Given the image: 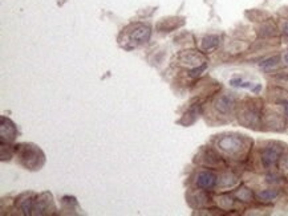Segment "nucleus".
<instances>
[{"label":"nucleus","instance_id":"nucleus-1","mask_svg":"<svg viewBox=\"0 0 288 216\" xmlns=\"http://www.w3.org/2000/svg\"><path fill=\"white\" fill-rule=\"evenodd\" d=\"M16 153L20 163L28 170H39L44 165V154L39 147L33 144H19Z\"/></svg>","mask_w":288,"mask_h":216},{"label":"nucleus","instance_id":"nucleus-2","mask_svg":"<svg viewBox=\"0 0 288 216\" xmlns=\"http://www.w3.org/2000/svg\"><path fill=\"white\" fill-rule=\"evenodd\" d=\"M218 147L226 153L228 155H235L242 154L243 150H244V139L239 135H226V137H222L218 141Z\"/></svg>","mask_w":288,"mask_h":216},{"label":"nucleus","instance_id":"nucleus-3","mask_svg":"<svg viewBox=\"0 0 288 216\" xmlns=\"http://www.w3.org/2000/svg\"><path fill=\"white\" fill-rule=\"evenodd\" d=\"M283 154L282 146L278 144H273L266 146L260 153V160L264 169H271L276 165V162L280 159V157Z\"/></svg>","mask_w":288,"mask_h":216},{"label":"nucleus","instance_id":"nucleus-4","mask_svg":"<svg viewBox=\"0 0 288 216\" xmlns=\"http://www.w3.org/2000/svg\"><path fill=\"white\" fill-rule=\"evenodd\" d=\"M260 110L255 105H248L242 109V112L239 114V121L247 128H257L260 125Z\"/></svg>","mask_w":288,"mask_h":216},{"label":"nucleus","instance_id":"nucleus-5","mask_svg":"<svg viewBox=\"0 0 288 216\" xmlns=\"http://www.w3.org/2000/svg\"><path fill=\"white\" fill-rule=\"evenodd\" d=\"M178 61L182 67L189 68V69H194V68H198L206 64L203 55L196 51H185L180 53Z\"/></svg>","mask_w":288,"mask_h":216},{"label":"nucleus","instance_id":"nucleus-6","mask_svg":"<svg viewBox=\"0 0 288 216\" xmlns=\"http://www.w3.org/2000/svg\"><path fill=\"white\" fill-rule=\"evenodd\" d=\"M152 31H150V27L145 26V24H136L132 27V31L129 32V40L132 43H134V46L146 43L150 39Z\"/></svg>","mask_w":288,"mask_h":216},{"label":"nucleus","instance_id":"nucleus-7","mask_svg":"<svg viewBox=\"0 0 288 216\" xmlns=\"http://www.w3.org/2000/svg\"><path fill=\"white\" fill-rule=\"evenodd\" d=\"M218 185V176L212 171H201L196 176V186L201 190H212Z\"/></svg>","mask_w":288,"mask_h":216},{"label":"nucleus","instance_id":"nucleus-8","mask_svg":"<svg viewBox=\"0 0 288 216\" xmlns=\"http://www.w3.org/2000/svg\"><path fill=\"white\" fill-rule=\"evenodd\" d=\"M234 106H235V98L230 94H222L214 102V108L216 112L219 114H225V115L231 113L234 110Z\"/></svg>","mask_w":288,"mask_h":216},{"label":"nucleus","instance_id":"nucleus-9","mask_svg":"<svg viewBox=\"0 0 288 216\" xmlns=\"http://www.w3.org/2000/svg\"><path fill=\"white\" fill-rule=\"evenodd\" d=\"M49 210H53V204H52L49 194H43L37 199H35V206H33V212L32 214L44 215V214H48Z\"/></svg>","mask_w":288,"mask_h":216},{"label":"nucleus","instance_id":"nucleus-10","mask_svg":"<svg viewBox=\"0 0 288 216\" xmlns=\"http://www.w3.org/2000/svg\"><path fill=\"white\" fill-rule=\"evenodd\" d=\"M0 134H1V142H11L14 141L17 134L15 125L11 122L10 119L1 117V125H0Z\"/></svg>","mask_w":288,"mask_h":216},{"label":"nucleus","instance_id":"nucleus-11","mask_svg":"<svg viewBox=\"0 0 288 216\" xmlns=\"http://www.w3.org/2000/svg\"><path fill=\"white\" fill-rule=\"evenodd\" d=\"M230 85L232 87H239V89H248V90H251L252 93H258L262 90V85L260 84H255L252 83V81H248V80H244L241 76H235V77H232L230 80Z\"/></svg>","mask_w":288,"mask_h":216},{"label":"nucleus","instance_id":"nucleus-12","mask_svg":"<svg viewBox=\"0 0 288 216\" xmlns=\"http://www.w3.org/2000/svg\"><path fill=\"white\" fill-rule=\"evenodd\" d=\"M218 45H219V36H216V35H209V36H205L203 39H202V42H201L202 51H205V52L214 51Z\"/></svg>","mask_w":288,"mask_h":216},{"label":"nucleus","instance_id":"nucleus-13","mask_svg":"<svg viewBox=\"0 0 288 216\" xmlns=\"http://www.w3.org/2000/svg\"><path fill=\"white\" fill-rule=\"evenodd\" d=\"M33 206H35V199L32 198V195L30 196H24V199L20 202V204H19V207H20V210L26 215H31L32 212H33Z\"/></svg>","mask_w":288,"mask_h":216},{"label":"nucleus","instance_id":"nucleus-14","mask_svg":"<svg viewBox=\"0 0 288 216\" xmlns=\"http://www.w3.org/2000/svg\"><path fill=\"white\" fill-rule=\"evenodd\" d=\"M279 195L278 190H263L258 194V198L263 202H271L276 199Z\"/></svg>","mask_w":288,"mask_h":216},{"label":"nucleus","instance_id":"nucleus-15","mask_svg":"<svg viewBox=\"0 0 288 216\" xmlns=\"http://www.w3.org/2000/svg\"><path fill=\"white\" fill-rule=\"evenodd\" d=\"M235 196H237L239 201L242 202H250L252 199V192L251 190H248L246 187H242L235 192Z\"/></svg>","mask_w":288,"mask_h":216},{"label":"nucleus","instance_id":"nucleus-16","mask_svg":"<svg viewBox=\"0 0 288 216\" xmlns=\"http://www.w3.org/2000/svg\"><path fill=\"white\" fill-rule=\"evenodd\" d=\"M280 61V57L279 56H273L270 57V58H266L264 61L260 62V68L263 69H271V68H275Z\"/></svg>","mask_w":288,"mask_h":216},{"label":"nucleus","instance_id":"nucleus-17","mask_svg":"<svg viewBox=\"0 0 288 216\" xmlns=\"http://www.w3.org/2000/svg\"><path fill=\"white\" fill-rule=\"evenodd\" d=\"M279 103H280V106L283 108L284 113H286V115L288 117V100H282Z\"/></svg>","mask_w":288,"mask_h":216},{"label":"nucleus","instance_id":"nucleus-18","mask_svg":"<svg viewBox=\"0 0 288 216\" xmlns=\"http://www.w3.org/2000/svg\"><path fill=\"white\" fill-rule=\"evenodd\" d=\"M283 35L288 39V21H286V23H283Z\"/></svg>","mask_w":288,"mask_h":216},{"label":"nucleus","instance_id":"nucleus-19","mask_svg":"<svg viewBox=\"0 0 288 216\" xmlns=\"http://www.w3.org/2000/svg\"><path fill=\"white\" fill-rule=\"evenodd\" d=\"M283 165H284V167H286V170H288V157L287 158H284Z\"/></svg>","mask_w":288,"mask_h":216},{"label":"nucleus","instance_id":"nucleus-20","mask_svg":"<svg viewBox=\"0 0 288 216\" xmlns=\"http://www.w3.org/2000/svg\"><path fill=\"white\" fill-rule=\"evenodd\" d=\"M283 58H284V62H286V64H287V65H288V52H287V53H286V55H284Z\"/></svg>","mask_w":288,"mask_h":216}]
</instances>
